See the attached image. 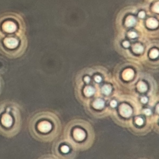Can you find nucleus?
Wrapping results in <instances>:
<instances>
[{"label": "nucleus", "instance_id": "f257e3e1", "mask_svg": "<svg viewBox=\"0 0 159 159\" xmlns=\"http://www.w3.org/2000/svg\"><path fill=\"white\" fill-rule=\"evenodd\" d=\"M11 108L6 107L5 104L0 106V133L5 135L6 129L10 128L13 123V118L10 114Z\"/></svg>", "mask_w": 159, "mask_h": 159}, {"label": "nucleus", "instance_id": "f03ea898", "mask_svg": "<svg viewBox=\"0 0 159 159\" xmlns=\"http://www.w3.org/2000/svg\"><path fill=\"white\" fill-rule=\"evenodd\" d=\"M2 44L3 45L1 46H3V47H2L3 49L5 47L9 49H13L17 46L18 40L16 39L13 37H5L3 39Z\"/></svg>", "mask_w": 159, "mask_h": 159}, {"label": "nucleus", "instance_id": "7ed1b4c3", "mask_svg": "<svg viewBox=\"0 0 159 159\" xmlns=\"http://www.w3.org/2000/svg\"><path fill=\"white\" fill-rule=\"evenodd\" d=\"M1 29L4 33H12L16 29V26L13 21H4L1 26Z\"/></svg>", "mask_w": 159, "mask_h": 159}, {"label": "nucleus", "instance_id": "20e7f679", "mask_svg": "<svg viewBox=\"0 0 159 159\" xmlns=\"http://www.w3.org/2000/svg\"><path fill=\"white\" fill-rule=\"evenodd\" d=\"M132 113V109L126 104H123L120 108V113L124 117H129Z\"/></svg>", "mask_w": 159, "mask_h": 159}, {"label": "nucleus", "instance_id": "39448f33", "mask_svg": "<svg viewBox=\"0 0 159 159\" xmlns=\"http://www.w3.org/2000/svg\"><path fill=\"white\" fill-rule=\"evenodd\" d=\"M51 124L50 122L47 121H42L40 122L38 125V129L40 132H47L51 129Z\"/></svg>", "mask_w": 159, "mask_h": 159}, {"label": "nucleus", "instance_id": "423d86ee", "mask_svg": "<svg viewBox=\"0 0 159 159\" xmlns=\"http://www.w3.org/2000/svg\"><path fill=\"white\" fill-rule=\"evenodd\" d=\"M73 135L75 138L78 141H83L85 137V134L80 129H76L74 131Z\"/></svg>", "mask_w": 159, "mask_h": 159}, {"label": "nucleus", "instance_id": "0eeeda50", "mask_svg": "<svg viewBox=\"0 0 159 159\" xmlns=\"http://www.w3.org/2000/svg\"><path fill=\"white\" fill-rule=\"evenodd\" d=\"M133 76H134V72L131 69L126 70L122 74V77L124 79L126 80H129L132 79Z\"/></svg>", "mask_w": 159, "mask_h": 159}, {"label": "nucleus", "instance_id": "6e6552de", "mask_svg": "<svg viewBox=\"0 0 159 159\" xmlns=\"http://www.w3.org/2000/svg\"><path fill=\"white\" fill-rule=\"evenodd\" d=\"M104 101L102 100H100V99L97 100L93 103L94 107L96 109H101V108H103V107H104Z\"/></svg>", "mask_w": 159, "mask_h": 159}, {"label": "nucleus", "instance_id": "1a4fd4ad", "mask_svg": "<svg viewBox=\"0 0 159 159\" xmlns=\"http://www.w3.org/2000/svg\"><path fill=\"white\" fill-rule=\"evenodd\" d=\"M147 24L150 28H155L158 26V22L154 19H150L147 21Z\"/></svg>", "mask_w": 159, "mask_h": 159}, {"label": "nucleus", "instance_id": "9d476101", "mask_svg": "<svg viewBox=\"0 0 159 159\" xmlns=\"http://www.w3.org/2000/svg\"><path fill=\"white\" fill-rule=\"evenodd\" d=\"M135 23V19L132 16H129L126 19V24L128 26H132Z\"/></svg>", "mask_w": 159, "mask_h": 159}, {"label": "nucleus", "instance_id": "9b49d317", "mask_svg": "<svg viewBox=\"0 0 159 159\" xmlns=\"http://www.w3.org/2000/svg\"><path fill=\"white\" fill-rule=\"evenodd\" d=\"M84 94H85L86 96L87 97H90L91 95H93L94 93V90L90 87H87L85 89H84Z\"/></svg>", "mask_w": 159, "mask_h": 159}, {"label": "nucleus", "instance_id": "f8f14e48", "mask_svg": "<svg viewBox=\"0 0 159 159\" xmlns=\"http://www.w3.org/2000/svg\"><path fill=\"white\" fill-rule=\"evenodd\" d=\"M138 89L141 92H144L147 90V86L146 84L143 83L142 81H141L138 84Z\"/></svg>", "mask_w": 159, "mask_h": 159}, {"label": "nucleus", "instance_id": "ddd939ff", "mask_svg": "<svg viewBox=\"0 0 159 159\" xmlns=\"http://www.w3.org/2000/svg\"><path fill=\"white\" fill-rule=\"evenodd\" d=\"M102 91L105 94H109L111 91V87L109 85H104L102 88Z\"/></svg>", "mask_w": 159, "mask_h": 159}, {"label": "nucleus", "instance_id": "4468645a", "mask_svg": "<svg viewBox=\"0 0 159 159\" xmlns=\"http://www.w3.org/2000/svg\"><path fill=\"white\" fill-rule=\"evenodd\" d=\"M134 51L135 52V53H137V54H139V53H141L143 52V47L141 45H139V44H137V45H135L134 48Z\"/></svg>", "mask_w": 159, "mask_h": 159}, {"label": "nucleus", "instance_id": "2eb2a0df", "mask_svg": "<svg viewBox=\"0 0 159 159\" xmlns=\"http://www.w3.org/2000/svg\"><path fill=\"white\" fill-rule=\"evenodd\" d=\"M158 50H153L151 52V57L152 58V59H155L156 57H158Z\"/></svg>", "mask_w": 159, "mask_h": 159}, {"label": "nucleus", "instance_id": "dca6fc26", "mask_svg": "<svg viewBox=\"0 0 159 159\" xmlns=\"http://www.w3.org/2000/svg\"><path fill=\"white\" fill-rule=\"evenodd\" d=\"M61 150H62V151L63 152H64V153H67V152H68V151H69V148H68L67 146L64 145V146L62 147Z\"/></svg>", "mask_w": 159, "mask_h": 159}, {"label": "nucleus", "instance_id": "f3484780", "mask_svg": "<svg viewBox=\"0 0 159 159\" xmlns=\"http://www.w3.org/2000/svg\"><path fill=\"white\" fill-rule=\"evenodd\" d=\"M143 120H142V119H141V118H137V119H136V121H135V122H136V124H137V125H139V126H141L142 124H143Z\"/></svg>", "mask_w": 159, "mask_h": 159}, {"label": "nucleus", "instance_id": "a211bd4d", "mask_svg": "<svg viewBox=\"0 0 159 159\" xmlns=\"http://www.w3.org/2000/svg\"><path fill=\"white\" fill-rule=\"evenodd\" d=\"M129 35L130 37H131V38H134V37H135L137 36L136 33H135L134 32H131V33H130L129 34Z\"/></svg>", "mask_w": 159, "mask_h": 159}, {"label": "nucleus", "instance_id": "6ab92c4d", "mask_svg": "<svg viewBox=\"0 0 159 159\" xmlns=\"http://www.w3.org/2000/svg\"><path fill=\"white\" fill-rule=\"evenodd\" d=\"M111 106L112 107H116V105H117V103H116V101H112L111 102Z\"/></svg>", "mask_w": 159, "mask_h": 159}, {"label": "nucleus", "instance_id": "aec40b11", "mask_svg": "<svg viewBox=\"0 0 159 159\" xmlns=\"http://www.w3.org/2000/svg\"><path fill=\"white\" fill-rule=\"evenodd\" d=\"M95 81L98 83H100L101 81V78L100 76H97L95 77Z\"/></svg>", "mask_w": 159, "mask_h": 159}, {"label": "nucleus", "instance_id": "412c9836", "mask_svg": "<svg viewBox=\"0 0 159 159\" xmlns=\"http://www.w3.org/2000/svg\"><path fill=\"white\" fill-rule=\"evenodd\" d=\"M154 9L155 11H156L157 13L158 12V3H157L155 5V6L154 7Z\"/></svg>", "mask_w": 159, "mask_h": 159}, {"label": "nucleus", "instance_id": "4be33fe9", "mask_svg": "<svg viewBox=\"0 0 159 159\" xmlns=\"http://www.w3.org/2000/svg\"><path fill=\"white\" fill-rule=\"evenodd\" d=\"M139 16L141 17V18H143L145 17V13L143 12V11H141L139 13Z\"/></svg>", "mask_w": 159, "mask_h": 159}, {"label": "nucleus", "instance_id": "5701e85b", "mask_svg": "<svg viewBox=\"0 0 159 159\" xmlns=\"http://www.w3.org/2000/svg\"><path fill=\"white\" fill-rule=\"evenodd\" d=\"M144 113H145L147 115H149V114H151V110H149V109L145 110H144Z\"/></svg>", "mask_w": 159, "mask_h": 159}, {"label": "nucleus", "instance_id": "b1692460", "mask_svg": "<svg viewBox=\"0 0 159 159\" xmlns=\"http://www.w3.org/2000/svg\"><path fill=\"white\" fill-rule=\"evenodd\" d=\"M123 45L126 47H128L129 46V42L128 41H125V42H124Z\"/></svg>", "mask_w": 159, "mask_h": 159}, {"label": "nucleus", "instance_id": "393cba45", "mask_svg": "<svg viewBox=\"0 0 159 159\" xmlns=\"http://www.w3.org/2000/svg\"><path fill=\"white\" fill-rule=\"evenodd\" d=\"M141 101L143 103H145L147 102V98H145V97H144L141 99Z\"/></svg>", "mask_w": 159, "mask_h": 159}, {"label": "nucleus", "instance_id": "a878e982", "mask_svg": "<svg viewBox=\"0 0 159 159\" xmlns=\"http://www.w3.org/2000/svg\"><path fill=\"white\" fill-rule=\"evenodd\" d=\"M90 78L88 77H85V78H84V81H85L87 82V83H88V82L90 81Z\"/></svg>", "mask_w": 159, "mask_h": 159}]
</instances>
